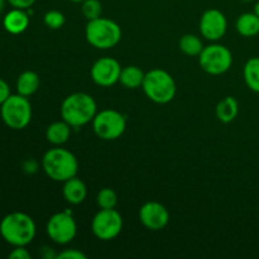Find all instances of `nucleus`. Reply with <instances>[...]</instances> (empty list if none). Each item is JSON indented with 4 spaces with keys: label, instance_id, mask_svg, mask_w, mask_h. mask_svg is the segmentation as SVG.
I'll use <instances>...</instances> for the list:
<instances>
[{
    "label": "nucleus",
    "instance_id": "obj_12",
    "mask_svg": "<svg viewBox=\"0 0 259 259\" xmlns=\"http://www.w3.org/2000/svg\"><path fill=\"white\" fill-rule=\"evenodd\" d=\"M228 28V20L224 13L218 9H209L201 15L200 33L209 40H219L224 37Z\"/></svg>",
    "mask_w": 259,
    "mask_h": 259
},
{
    "label": "nucleus",
    "instance_id": "obj_6",
    "mask_svg": "<svg viewBox=\"0 0 259 259\" xmlns=\"http://www.w3.org/2000/svg\"><path fill=\"white\" fill-rule=\"evenodd\" d=\"M0 116L8 128L13 131H22L30 123L32 105L25 96L19 94L10 95L0 105Z\"/></svg>",
    "mask_w": 259,
    "mask_h": 259
},
{
    "label": "nucleus",
    "instance_id": "obj_9",
    "mask_svg": "<svg viewBox=\"0 0 259 259\" xmlns=\"http://www.w3.org/2000/svg\"><path fill=\"white\" fill-rule=\"evenodd\" d=\"M123 218L115 209H100L91 222V230L98 239L109 242L120 234Z\"/></svg>",
    "mask_w": 259,
    "mask_h": 259
},
{
    "label": "nucleus",
    "instance_id": "obj_4",
    "mask_svg": "<svg viewBox=\"0 0 259 259\" xmlns=\"http://www.w3.org/2000/svg\"><path fill=\"white\" fill-rule=\"evenodd\" d=\"M86 40L98 50H110L121 39V29L118 23L108 18L89 20L85 28Z\"/></svg>",
    "mask_w": 259,
    "mask_h": 259
},
{
    "label": "nucleus",
    "instance_id": "obj_33",
    "mask_svg": "<svg viewBox=\"0 0 259 259\" xmlns=\"http://www.w3.org/2000/svg\"><path fill=\"white\" fill-rule=\"evenodd\" d=\"M240 2H244V3H250V2H253V0H240Z\"/></svg>",
    "mask_w": 259,
    "mask_h": 259
},
{
    "label": "nucleus",
    "instance_id": "obj_27",
    "mask_svg": "<svg viewBox=\"0 0 259 259\" xmlns=\"http://www.w3.org/2000/svg\"><path fill=\"white\" fill-rule=\"evenodd\" d=\"M30 253L25 247H14V249L9 253L10 259H30Z\"/></svg>",
    "mask_w": 259,
    "mask_h": 259
},
{
    "label": "nucleus",
    "instance_id": "obj_32",
    "mask_svg": "<svg viewBox=\"0 0 259 259\" xmlns=\"http://www.w3.org/2000/svg\"><path fill=\"white\" fill-rule=\"evenodd\" d=\"M70 2H72V3H82L83 0H70Z\"/></svg>",
    "mask_w": 259,
    "mask_h": 259
},
{
    "label": "nucleus",
    "instance_id": "obj_29",
    "mask_svg": "<svg viewBox=\"0 0 259 259\" xmlns=\"http://www.w3.org/2000/svg\"><path fill=\"white\" fill-rule=\"evenodd\" d=\"M10 95H12V93H10V88L9 85H8V82L5 80H3V78H0V105H2Z\"/></svg>",
    "mask_w": 259,
    "mask_h": 259
},
{
    "label": "nucleus",
    "instance_id": "obj_22",
    "mask_svg": "<svg viewBox=\"0 0 259 259\" xmlns=\"http://www.w3.org/2000/svg\"><path fill=\"white\" fill-rule=\"evenodd\" d=\"M179 46H180V50H181L186 56H190V57H196V56H200V53H201L202 50H204L202 40L195 34L182 35L181 39H180L179 42Z\"/></svg>",
    "mask_w": 259,
    "mask_h": 259
},
{
    "label": "nucleus",
    "instance_id": "obj_2",
    "mask_svg": "<svg viewBox=\"0 0 259 259\" xmlns=\"http://www.w3.org/2000/svg\"><path fill=\"white\" fill-rule=\"evenodd\" d=\"M96 101L86 93H73L66 96L61 105V116L73 128H78L93 121L98 113Z\"/></svg>",
    "mask_w": 259,
    "mask_h": 259
},
{
    "label": "nucleus",
    "instance_id": "obj_5",
    "mask_svg": "<svg viewBox=\"0 0 259 259\" xmlns=\"http://www.w3.org/2000/svg\"><path fill=\"white\" fill-rule=\"evenodd\" d=\"M144 94L156 104H168L176 95V82L167 71L154 68L148 71L143 81Z\"/></svg>",
    "mask_w": 259,
    "mask_h": 259
},
{
    "label": "nucleus",
    "instance_id": "obj_21",
    "mask_svg": "<svg viewBox=\"0 0 259 259\" xmlns=\"http://www.w3.org/2000/svg\"><path fill=\"white\" fill-rule=\"evenodd\" d=\"M243 76L248 88L259 94V57H252L245 62Z\"/></svg>",
    "mask_w": 259,
    "mask_h": 259
},
{
    "label": "nucleus",
    "instance_id": "obj_7",
    "mask_svg": "<svg viewBox=\"0 0 259 259\" xmlns=\"http://www.w3.org/2000/svg\"><path fill=\"white\" fill-rule=\"evenodd\" d=\"M91 123L95 134L103 141H115L120 138L126 128L125 116L113 109H105L96 113Z\"/></svg>",
    "mask_w": 259,
    "mask_h": 259
},
{
    "label": "nucleus",
    "instance_id": "obj_13",
    "mask_svg": "<svg viewBox=\"0 0 259 259\" xmlns=\"http://www.w3.org/2000/svg\"><path fill=\"white\" fill-rule=\"evenodd\" d=\"M139 220L147 229L157 232L167 227L169 222V212L164 205L149 201L146 202L139 210Z\"/></svg>",
    "mask_w": 259,
    "mask_h": 259
},
{
    "label": "nucleus",
    "instance_id": "obj_23",
    "mask_svg": "<svg viewBox=\"0 0 259 259\" xmlns=\"http://www.w3.org/2000/svg\"><path fill=\"white\" fill-rule=\"evenodd\" d=\"M96 202L100 209H115L118 204V195L113 189L104 187L96 196Z\"/></svg>",
    "mask_w": 259,
    "mask_h": 259
},
{
    "label": "nucleus",
    "instance_id": "obj_3",
    "mask_svg": "<svg viewBox=\"0 0 259 259\" xmlns=\"http://www.w3.org/2000/svg\"><path fill=\"white\" fill-rule=\"evenodd\" d=\"M42 167L51 180L65 182L77 175L78 162L72 152L58 146V148L46 152L42 158Z\"/></svg>",
    "mask_w": 259,
    "mask_h": 259
},
{
    "label": "nucleus",
    "instance_id": "obj_30",
    "mask_svg": "<svg viewBox=\"0 0 259 259\" xmlns=\"http://www.w3.org/2000/svg\"><path fill=\"white\" fill-rule=\"evenodd\" d=\"M253 13H254L255 15H258V17H259V2H258V3H255L254 9H253Z\"/></svg>",
    "mask_w": 259,
    "mask_h": 259
},
{
    "label": "nucleus",
    "instance_id": "obj_11",
    "mask_svg": "<svg viewBox=\"0 0 259 259\" xmlns=\"http://www.w3.org/2000/svg\"><path fill=\"white\" fill-rule=\"evenodd\" d=\"M120 63L113 57H101L91 67V78L101 88H110L115 85L120 77Z\"/></svg>",
    "mask_w": 259,
    "mask_h": 259
},
{
    "label": "nucleus",
    "instance_id": "obj_18",
    "mask_svg": "<svg viewBox=\"0 0 259 259\" xmlns=\"http://www.w3.org/2000/svg\"><path fill=\"white\" fill-rule=\"evenodd\" d=\"M235 28L243 37H255L259 34V17L254 13H243L238 17Z\"/></svg>",
    "mask_w": 259,
    "mask_h": 259
},
{
    "label": "nucleus",
    "instance_id": "obj_1",
    "mask_svg": "<svg viewBox=\"0 0 259 259\" xmlns=\"http://www.w3.org/2000/svg\"><path fill=\"white\" fill-rule=\"evenodd\" d=\"M35 223L25 212L14 211L0 222V235L13 247H27L35 237Z\"/></svg>",
    "mask_w": 259,
    "mask_h": 259
},
{
    "label": "nucleus",
    "instance_id": "obj_24",
    "mask_svg": "<svg viewBox=\"0 0 259 259\" xmlns=\"http://www.w3.org/2000/svg\"><path fill=\"white\" fill-rule=\"evenodd\" d=\"M81 12L88 20L96 19V18L101 17L103 5L99 0H83L82 5H81Z\"/></svg>",
    "mask_w": 259,
    "mask_h": 259
},
{
    "label": "nucleus",
    "instance_id": "obj_14",
    "mask_svg": "<svg viewBox=\"0 0 259 259\" xmlns=\"http://www.w3.org/2000/svg\"><path fill=\"white\" fill-rule=\"evenodd\" d=\"M3 25H4V29L10 34H20L27 30L29 25V15L27 10L13 8L4 15Z\"/></svg>",
    "mask_w": 259,
    "mask_h": 259
},
{
    "label": "nucleus",
    "instance_id": "obj_31",
    "mask_svg": "<svg viewBox=\"0 0 259 259\" xmlns=\"http://www.w3.org/2000/svg\"><path fill=\"white\" fill-rule=\"evenodd\" d=\"M4 4H5V0H0V14H2L3 9H4Z\"/></svg>",
    "mask_w": 259,
    "mask_h": 259
},
{
    "label": "nucleus",
    "instance_id": "obj_19",
    "mask_svg": "<svg viewBox=\"0 0 259 259\" xmlns=\"http://www.w3.org/2000/svg\"><path fill=\"white\" fill-rule=\"evenodd\" d=\"M144 76L146 73L137 66H126V67L121 68L120 77H119V82L126 89H138L142 88L144 81Z\"/></svg>",
    "mask_w": 259,
    "mask_h": 259
},
{
    "label": "nucleus",
    "instance_id": "obj_26",
    "mask_svg": "<svg viewBox=\"0 0 259 259\" xmlns=\"http://www.w3.org/2000/svg\"><path fill=\"white\" fill-rule=\"evenodd\" d=\"M58 259H86V254L78 249H65L58 253Z\"/></svg>",
    "mask_w": 259,
    "mask_h": 259
},
{
    "label": "nucleus",
    "instance_id": "obj_17",
    "mask_svg": "<svg viewBox=\"0 0 259 259\" xmlns=\"http://www.w3.org/2000/svg\"><path fill=\"white\" fill-rule=\"evenodd\" d=\"M40 80L39 76L34 71H24L17 78V93L19 95L29 98L33 94L37 93L39 89Z\"/></svg>",
    "mask_w": 259,
    "mask_h": 259
},
{
    "label": "nucleus",
    "instance_id": "obj_15",
    "mask_svg": "<svg viewBox=\"0 0 259 259\" xmlns=\"http://www.w3.org/2000/svg\"><path fill=\"white\" fill-rule=\"evenodd\" d=\"M62 194L68 204L78 205L85 201L88 196V189H86V185L75 176L63 182Z\"/></svg>",
    "mask_w": 259,
    "mask_h": 259
},
{
    "label": "nucleus",
    "instance_id": "obj_8",
    "mask_svg": "<svg viewBox=\"0 0 259 259\" xmlns=\"http://www.w3.org/2000/svg\"><path fill=\"white\" fill-rule=\"evenodd\" d=\"M199 63L209 75H223L232 67L233 55L228 47L215 43L204 47L199 56Z\"/></svg>",
    "mask_w": 259,
    "mask_h": 259
},
{
    "label": "nucleus",
    "instance_id": "obj_20",
    "mask_svg": "<svg viewBox=\"0 0 259 259\" xmlns=\"http://www.w3.org/2000/svg\"><path fill=\"white\" fill-rule=\"evenodd\" d=\"M238 113H239V105L233 96L224 98L217 106V116L222 123H232L238 116Z\"/></svg>",
    "mask_w": 259,
    "mask_h": 259
},
{
    "label": "nucleus",
    "instance_id": "obj_25",
    "mask_svg": "<svg viewBox=\"0 0 259 259\" xmlns=\"http://www.w3.org/2000/svg\"><path fill=\"white\" fill-rule=\"evenodd\" d=\"M43 22H45L46 27H48L50 29H60V28L63 27L66 19L65 15L62 14L58 10H50L45 14V18H43Z\"/></svg>",
    "mask_w": 259,
    "mask_h": 259
},
{
    "label": "nucleus",
    "instance_id": "obj_28",
    "mask_svg": "<svg viewBox=\"0 0 259 259\" xmlns=\"http://www.w3.org/2000/svg\"><path fill=\"white\" fill-rule=\"evenodd\" d=\"M13 8H18V9H24L28 10L29 8L33 7L35 0H7Z\"/></svg>",
    "mask_w": 259,
    "mask_h": 259
},
{
    "label": "nucleus",
    "instance_id": "obj_16",
    "mask_svg": "<svg viewBox=\"0 0 259 259\" xmlns=\"http://www.w3.org/2000/svg\"><path fill=\"white\" fill-rule=\"evenodd\" d=\"M71 128L72 126L63 119L61 121H53L46 129V138L53 146H62L70 139Z\"/></svg>",
    "mask_w": 259,
    "mask_h": 259
},
{
    "label": "nucleus",
    "instance_id": "obj_10",
    "mask_svg": "<svg viewBox=\"0 0 259 259\" xmlns=\"http://www.w3.org/2000/svg\"><path fill=\"white\" fill-rule=\"evenodd\" d=\"M46 230L52 242L65 245L75 239L77 234V225L70 212H56L48 220Z\"/></svg>",
    "mask_w": 259,
    "mask_h": 259
}]
</instances>
